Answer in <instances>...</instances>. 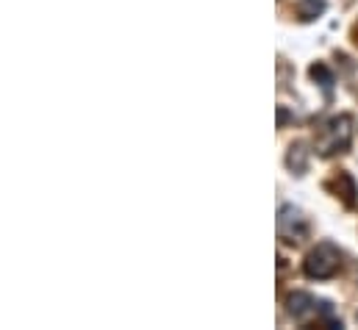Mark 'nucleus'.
<instances>
[{
    "label": "nucleus",
    "instance_id": "6",
    "mask_svg": "<svg viewBox=\"0 0 358 330\" xmlns=\"http://www.w3.org/2000/svg\"><path fill=\"white\" fill-rule=\"evenodd\" d=\"M308 76H311V81H314V83H320V89L325 92V97H331V94H334V83H336V78H334V73H331V70H328L322 62L311 64Z\"/></svg>",
    "mask_w": 358,
    "mask_h": 330
},
{
    "label": "nucleus",
    "instance_id": "1",
    "mask_svg": "<svg viewBox=\"0 0 358 330\" xmlns=\"http://www.w3.org/2000/svg\"><path fill=\"white\" fill-rule=\"evenodd\" d=\"M353 142V117L350 114H339V117H331L314 136V150L325 159L336 156V153H345Z\"/></svg>",
    "mask_w": 358,
    "mask_h": 330
},
{
    "label": "nucleus",
    "instance_id": "5",
    "mask_svg": "<svg viewBox=\"0 0 358 330\" xmlns=\"http://www.w3.org/2000/svg\"><path fill=\"white\" fill-rule=\"evenodd\" d=\"M286 166H289L294 175H306V169H308V150H306V145H303V142H297V145H292V148H289Z\"/></svg>",
    "mask_w": 358,
    "mask_h": 330
},
{
    "label": "nucleus",
    "instance_id": "4",
    "mask_svg": "<svg viewBox=\"0 0 358 330\" xmlns=\"http://www.w3.org/2000/svg\"><path fill=\"white\" fill-rule=\"evenodd\" d=\"M286 311H289V317L297 320V322H308V320H314V317H317V322H320V300H317L314 294H308V292H292V294L286 297Z\"/></svg>",
    "mask_w": 358,
    "mask_h": 330
},
{
    "label": "nucleus",
    "instance_id": "2",
    "mask_svg": "<svg viewBox=\"0 0 358 330\" xmlns=\"http://www.w3.org/2000/svg\"><path fill=\"white\" fill-rule=\"evenodd\" d=\"M339 269H342V250L336 248L334 242H320L306 255V264H303V272L311 280H328Z\"/></svg>",
    "mask_w": 358,
    "mask_h": 330
},
{
    "label": "nucleus",
    "instance_id": "8",
    "mask_svg": "<svg viewBox=\"0 0 358 330\" xmlns=\"http://www.w3.org/2000/svg\"><path fill=\"white\" fill-rule=\"evenodd\" d=\"M334 186H336V192L342 194V200H345L348 206H353V203H356L358 186H356V180H353L348 172H339V178L334 180Z\"/></svg>",
    "mask_w": 358,
    "mask_h": 330
},
{
    "label": "nucleus",
    "instance_id": "3",
    "mask_svg": "<svg viewBox=\"0 0 358 330\" xmlns=\"http://www.w3.org/2000/svg\"><path fill=\"white\" fill-rule=\"evenodd\" d=\"M278 236L283 242H292V245L294 242H303L308 236V222H306V217H303L300 208L280 206V211H278Z\"/></svg>",
    "mask_w": 358,
    "mask_h": 330
},
{
    "label": "nucleus",
    "instance_id": "7",
    "mask_svg": "<svg viewBox=\"0 0 358 330\" xmlns=\"http://www.w3.org/2000/svg\"><path fill=\"white\" fill-rule=\"evenodd\" d=\"M325 8H328V0H297V17L303 22L317 20L320 14H325Z\"/></svg>",
    "mask_w": 358,
    "mask_h": 330
},
{
    "label": "nucleus",
    "instance_id": "10",
    "mask_svg": "<svg viewBox=\"0 0 358 330\" xmlns=\"http://www.w3.org/2000/svg\"><path fill=\"white\" fill-rule=\"evenodd\" d=\"M353 36H356V42H358V25H356V34H353Z\"/></svg>",
    "mask_w": 358,
    "mask_h": 330
},
{
    "label": "nucleus",
    "instance_id": "9",
    "mask_svg": "<svg viewBox=\"0 0 358 330\" xmlns=\"http://www.w3.org/2000/svg\"><path fill=\"white\" fill-rule=\"evenodd\" d=\"M286 120H289V111L286 108H278V125H286Z\"/></svg>",
    "mask_w": 358,
    "mask_h": 330
},
{
    "label": "nucleus",
    "instance_id": "11",
    "mask_svg": "<svg viewBox=\"0 0 358 330\" xmlns=\"http://www.w3.org/2000/svg\"><path fill=\"white\" fill-rule=\"evenodd\" d=\"M356 320H358V314H356Z\"/></svg>",
    "mask_w": 358,
    "mask_h": 330
}]
</instances>
